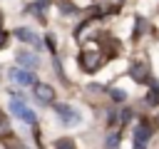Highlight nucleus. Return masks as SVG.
<instances>
[{
    "instance_id": "6e6552de",
    "label": "nucleus",
    "mask_w": 159,
    "mask_h": 149,
    "mask_svg": "<svg viewBox=\"0 0 159 149\" xmlns=\"http://www.w3.org/2000/svg\"><path fill=\"white\" fill-rule=\"evenodd\" d=\"M50 7V0H37L32 5H27V12H35L37 17H45V10Z\"/></svg>"
},
{
    "instance_id": "39448f33",
    "label": "nucleus",
    "mask_w": 159,
    "mask_h": 149,
    "mask_svg": "<svg viewBox=\"0 0 159 149\" xmlns=\"http://www.w3.org/2000/svg\"><path fill=\"white\" fill-rule=\"evenodd\" d=\"M32 87H35V94H37V99H40V102H45V104H50V102H52V94H55V92H52V87H50V84L35 82Z\"/></svg>"
},
{
    "instance_id": "2eb2a0df",
    "label": "nucleus",
    "mask_w": 159,
    "mask_h": 149,
    "mask_svg": "<svg viewBox=\"0 0 159 149\" xmlns=\"http://www.w3.org/2000/svg\"><path fill=\"white\" fill-rule=\"evenodd\" d=\"M117 144H119V137H117V134H112V137L107 139V147H109V149H114Z\"/></svg>"
},
{
    "instance_id": "4468645a",
    "label": "nucleus",
    "mask_w": 159,
    "mask_h": 149,
    "mask_svg": "<svg viewBox=\"0 0 159 149\" xmlns=\"http://www.w3.org/2000/svg\"><path fill=\"white\" fill-rule=\"evenodd\" d=\"M144 27H147V22H144V17H137V30H134V35L139 37V35L144 32Z\"/></svg>"
},
{
    "instance_id": "ddd939ff",
    "label": "nucleus",
    "mask_w": 159,
    "mask_h": 149,
    "mask_svg": "<svg viewBox=\"0 0 159 149\" xmlns=\"http://www.w3.org/2000/svg\"><path fill=\"white\" fill-rule=\"evenodd\" d=\"M147 102H149V104H159V87H157V84L152 87V94L147 97Z\"/></svg>"
},
{
    "instance_id": "1a4fd4ad",
    "label": "nucleus",
    "mask_w": 159,
    "mask_h": 149,
    "mask_svg": "<svg viewBox=\"0 0 159 149\" xmlns=\"http://www.w3.org/2000/svg\"><path fill=\"white\" fill-rule=\"evenodd\" d=\"M17 62L25 65V67H37V57L30 55V52H17Z\"/></svg>"
},
{
    "instance_id": "f257e3e1",
    "label": "nucleus",
    "mask_w": 159,
    "mask_h": 149,
    "mask_svg": "<svg viewBox=\"0 0 159 149\" xmlns=\"http://www.w3.org/2000/svg\"><path fill=\"white\" fill-rule=\"evenodd\" d=\"M104 62V57H102V52L97 50V47H84L82 50V55H80V65H82V70H87V72H94L99 65Z\"/></svg>"
},
{
    "instance_id": "20e7f679",
    "label": "nucleus",
    "mask_w": 159,
    "mask_h": 149,
    "mask_svg": "<svg viewBox=\"0 0 159 149\" xmlns=\"http://www.w3.org/2000/svg\"><path fill=\"white\" fill-rule=\"evenodd\" d=\"M10 77H12L15 82H20V84H25V87H30V84H35V74H30L27 70H17V67H12V70H10Z\"/></svg>"
},
{
    "instance_id": "7ed1b4c3",
    "label": "nucleus",
    "mask_w": 159,
    "mask_h": 149,
    "mask_svg": "<svg viewBox=\"0 0 159 149\" xmlns=\"http://www.w3.org/2000/svg\"><path fill=\"white\" fill-rule=\"evenodd\" d=\"M55 112L60 114V119H62L65 124H77V122H80V117L75 114V109H72L70 104H55Z\"/></svg>"
},
{
    "instance_id": "0eeeda50",
    "label": "nucleus",
    "mask_w": 159,
    "mask_h": 149,
    "mask_svg": "<svg viewBox=\"0 0 159 149\" xmlns=\"http://www.w3.org/2000/svg\"><path fill=\"white\" fill-rule=\"evenodd\" d=\"M15 35H17V40H22V42H30V45L40 47V40H37V37H35V32H32V30H27V27H17V30H15Z\"/></svg>"
},
{
    "instance_id": "f03ea898",
    "label": "nucleus",
    "mask_w": 159,
    "mask_h": 149,
    "mask_svg": "<svg viewBox=\"0 0 159 149\" xmlns=\"http://www.w3.org/2000/svg\"><path fill=\"white\" fill-rule=\"evenodd\" d=\"M10 112H12V114H17L22 122H27V124H35V112H32L30 107H25L22 97H12V102H10Z\"/></svg>"
},
{
    "instance_id": "9d476101",
    "label": "nucleus",
    "mask_w": 159,
    "mask_h": 149,
    "mask_svg": "<svg viewBox=\"0 0 159 149\" xmlns=\"http://www.w3.org/2000/svg\"><path fill=\"white\" fill-rule=\"evenodd\" d=\"M147 137H149L147 124H139V127H137V132H134V144H144V142H147Z\"/></svg>"
},
{
    "instance_id": "423d86ee",
    "label": "nucleus",
    "mask_w": 159,
    "mask_h": 149,
    "mask_svg": "<svg viewBox=\"0 0 159 149\" xmlns=\"http://www.w3.org/2000/svg\"><path fill=\"white\" fill-rule=\"evenodd\" d=\"M129 72H132V77H134L137 82H147V79H149V67L142 65V62H134V65L129 67Z\"/></svg>"
},
{
    "instance_id": "f8f14e48",
    "label": "nucleus",
    "mask_w": 159,
    "mask_h": 149,
    "mask_svg": "<svg viewBox=\"0 0 159 149\" xmlns=\"http://www.w3.org/2000/svg\"><path fill=\"white\" fill-rule=\"evenodd\" d=\"M109 94H112V99H114V102H124V97H127V94H124V89H117V87H114V89H109Z\"/></svg>"
},
{
    "instance_id": "9b49d317",
    "label": "nucleus",
    "mask_w": 159,
    "mask_h": 149,
    "mask_svg": "<svg viewBox=\"0 0 159 149\" xmlns=\"http://www.w3.org/2000/svg\"><path fill=\"white\" fill-rule=\"evenodd\" d=\"M55 149H77V147H75V142H70L67 137H62V139L55 142Z\"/></svg>"
},
{
    "instance_id": "dca6fc26",
    "label": "nucleus",
    "mask_w": 159,
    "mask_h": 149,
    "mask_svg": "<svg viewBox=\"0 0 159 149\" xmlns=\"http://www.w3.org/2000/svg\"><path fill=\"white\" fill-rule=\"evenodd\" d=\"M5 37H7V35H5V32H2V30H0V47H2V45H5Z\"/></svg>"
}]
</instances>
